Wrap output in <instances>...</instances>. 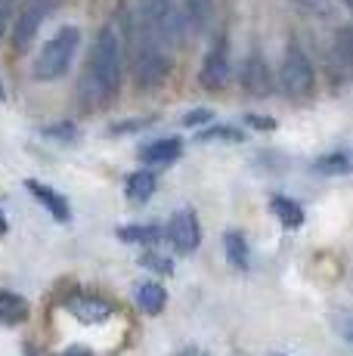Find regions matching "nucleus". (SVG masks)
I'll return each instance as SVG.
<instances>
[{"mask_svg":"<svg viewBox=\"0 0 353 356\" xmlns=\"http://www.w3.org/2000/svg\"><path fill=\"white\" fill-rule=\"evenodd\" d=\"M121 78H124V44L115 25H103L90 47L84 74H81V102L87 108L108 106L118 97Z\"/></svg>","mask_w":353,"mask_h":356,"instance_id":"f257e3e1","label":"nucleus"},{"mask_svg":"<svg viewBox=\"0 0 353 356\" xmlns=\"http://www.w3.org/2000/svg\"><path fill=\"white\" fill-rule=\"evenodd\" d=\"M131 59H133V78L142 90H155L167 81L171 74V50L152 34L146 22H142L140 10L131 19Z\"/></svg>","mask_w":353,"mask_h":356,"instance_id":"f03ea898","label":"nucleus"},{"mask_svg":"<svg viewBox=\"0 0 353 356\" xmlns=\"http://www.w3.org/2000/svg\"><path fill=\"white\" fill-rule=\"evenodd\" d=\"M78 47H81V29L78 25H63L44 47H40L38 59H35V78L50 84V81H59L65 72L72 68L74 56H78Z\"/></svg>","mask_w":353,"mask_h":356,"instance_id":"7ed1b4c3","label":"nucleus"},{"mask_svg":"<svg viewBox=\"0 0 353 356\" xmlns=\"http://www.w3.org/2000/svg\"><path fill=\"white\" fill-rule=\"evenodd\" d=\"M140 16L171 53L186 38V19H183V6L176 0H142Z\"/></svg>","mask_w":353,"mask_h":356,"instance_id":"20e7f679","label":"nucleus"},{"mask_svg":"<svg viewBox=\"0 0 353 356\" xmlns=\"http://www.w3.org/2000/svg\"><path fill=\"white\" fill-rule=\"evenodd\" d=\"M279 87L288 99H310L316 90V72L301 44H288L279 65Z\"/></svg>","mask_w":353,"mask_h":356,"instance_id":"39448f33","label":"nucleus"},{"mask_svg":"<svg viewBox=\"0 0 353 356\" xmlns=\"http://www.w3.org/2000/svg\"><path fill=\"white\" fill-rule=\"evenodd\" d=\"M59 3L63 0H25L16 22H13V47L16 50H28L35 44L38 31L44 29V22L59 10Z\"/></svg>","mask_w":353,"mask_h":356,"instance_id":"423d86ee","label":"nucleus"},{"mask_svg":"<svg viewBox=\"0 0 353 356\" xmlns=\"http://www.w3.org/2000/svg\"><path fill=\"white\" fill-rule=\"evenodd\" d=\"M229 74H233V63H229V40L227 34H217L208 47L205 59H202V72L199 81L205 90H223L229 84Z\"/></svg>","mask_w":353,"mask_h":356,"instance_id":"0eeeda50","label":"nucleus"},{"mask_svg":"<svg viewBox=\"0 0 353 356\" xmlns=\"http://www.w3.org/2000/svg\"><path fill=\"white\" fill-rule=\"evenodd\" d=\"M167 238H171L176 254H192L202 245V227H199L195 211H189V208L176 211L171 217V223H167Z\"/></svg>","mask_w":353,"mask_h":356,"instance_id":"6e6552de","label":"nucleus"},{"mask_svg":"<svg viewBox=\"0 0 353 356\" xmlns=\"http://www.w3.org/2000/svg\"><path fill=\"white\" fill-rule=\"evenodd\" d=\"M239 78H242V87H245L251 97H270V93H273V72H270L261 50L248 53V59L242 63Z\"/></svg>","mask_w":353,"mask_h":356,"instance_id":"1a4fd4ad","label":"nucleus"},{"mask_svg":"<svg viewBox=\"0 0 353 356\" xmlns=\"http://www.w3.org/2000/svg\"><path fill=\"white\" fill-rule=\"evenodd\" d=\"M65 310H69L78 323H87V325L112 319V304H106L103 298H93V294H74V298H69Z\"/></svg>","mask_w":353,"mask_h":356,"instance_id":"9d476101","label":"nucleus"},{"mask_svg":"<svg viewBox=\"0 0 353 356\" xmlns=\"http://www.w3.org/2000/svg\"><path fill=\"white\" fill-rule=\"evenodd\" d=\"M25 189H28V193L35 195L47 211H50L53 220H59V223H69L72 220V204L65 202L56 189H50L47 183H40V180H25Z\"/></svg>","mask_w":353,"mask_h":356,"instance_id":"9b49d317","label":"nucleus"},{"mask_svg":"<svg viewBox=\"0 0 353 356\" xmlns=\"http://www.w3.org/2000/svg\"><path fill=\"white\" fill-rule=\"evenodd\" d=\"M214 10L217 0H183V19H186V31L189 34H208L214 22Z\"/></svg>","mask_w":353,"mask_h":356,"instance_id":"f8f14e48","label":"nucleus"},{"mask_svg":"<svg viewBox=\"0 0 353 356\" xmlns=\"http://www.w3.org/2000/svg\"><path fill=\"white\" fill-rule=\"evenodd\" d=\"M180 155H183V143L176 136H161V140H152L140 149L142 164H174Z\"/></svg>","mask_w":353,"mask_h":356,"instance_id":"ddd939ff","label":"nucleus"},{"mask_svg":"<svg viewBox=\"0 0 353 356\" xmlns=\"http://www.w3.org/2000/svg\"><path fill=\"white\" fill-rule=\"evenodd\" d=\"M329 63L335 72L353 74V25H341L335 31V40H331L329 50Z\"/></svg>","mask_w":353,"mask_h":356,"instance_id":"4468645a","label":"nucleus"},{"mask_svg":"<svg viewBox=\"0 0 353 356\" xmlns=\"http://www.w3.org/2000/svg\"><path fill=\"white\" fill-rule=\"evenodd\" d=\"M313 170H316V174H322V177L353 174V152H347V149H335V152L319 155L316 164H313Z\"/></svg>","mask_w":353,"mask_h":356,"instance_id":"2eb2a0df","label":"nucleus"},{"mask_svg":"<svg viewBox=\"0 0 353 356\" xmlns=\"http://www.w3.org/2000/svg\"><path fill=\"white\" fill-rule=\"evenodd\" d=\"M28 319V300L19 298L16 291H0V323L19 325Z\"/></svg>","mask_w":353,"mask_h":356,"instance_id":"dca6fc26","label":"nucleus"},{"mask_svg":"<svg viewBox=\"0 0 353 356\" xmlns=\"http://www.w3.org/2000/svg\"><path fill=\"white\" fill-rule=\"evenodd\" d=\"M223 248H227V260L236 266V270H248L251 266V248H248V238L242 232L229 229L223 236Z\"/></svg>","mask_w":353,"mask_h":356,"instance_id":"f3484780","label":"nucleus"},{"mask_svg":"<svg viewBox=\"0 0 353 356\" xmlns=\"http://www.w3.org/2000/svg\"><path fill=\"white\" fill-rule=\"evenodd\" d=\"M137 304L142 307V313L149 316H158L167 304V291L161 289L158 282H140L137 285Z\"/></svg>","mask_w":353,"mask_h":356,"instance_id":"a211bd4d","label":"nucleus"},{"mask_svg":"<svg viewBox=\"0 0 353 356\" xmlns=\"http://www.w3.org/2000/svg\"><path fill=\"white\" fill-rule=\"evenodd\" d=\"M270 208H273V214L279 217L282 227L297 229V227L304 223V208L295 202V198H288V195H273V198H270Z\"/></svg>","mask_w":353,"mask_h":356,"instance_id":"6ab92c4d","label":"nucleus"},{"mask_svg":"<svg viewBox=\"0 0 353 356\" xmlns=\"http://www.w3.org/2000/svg\"><path fill=\"white\" fill-rule=\"evenodd\" d=\"M152 195H155V174L152 170H133L127 177V198L140 204V202H149Z\"/></svg>","mask_w":353,"mask_h":356,"instance_id":"aec40b11","label":"nucleus"},{"mask_svg":"<svg viewBox=\"0 0 353 356\" xmlns=\"http://www.w3.org/2000/svg\"><path fill=\"white\" fill-rule=\"evenodd\" d=\"M118 238L127 245H155L161 238V229L152 223H131V227H121Z\"/></svg>","mask_w":353,"mask_h":356,"instance_id":"412c9836","label":"nucleus"},{"mask_svg":"<svg viewBox=\"0 0 353 356\" xmlns=\"http://www.w3.org/2000/svg\"><path fill=\"white\" fill-rule=\"evenodd\" d=\"M199 140H223V143H242V130L229 127V124H217V127H208L199 134Z\"/></svg>","mask_w":353,"mask_h":356,"instance_id":"4be33fe9","label":"nucleus"},{"mask_svg":"<svg viewBox=\"0 0 353 356\" xmlns=\"http://www.w3.org/2000/svg\"><path fill=\"white\" fill-rule=\"evenodd\" d=\"M78 124L74 121H63V124H50L44 127V136H50V140H59V143H74L78 140Z\"/></svg>","mask_w":353,"mask_h":356,"instance_id":"5701e85b","label":"nucleus"},{"mask_svg":"<svg viewBox=\"0 0 353 356\" xmlns=\"http://www.w3.org/2000/svg\"><path fill=\"white\" fill-rule=\"evenodd\" d=\"M140 264L146 266V270H155V273H174V264L167 257L155 254V251H146V254L140 257Z\"/></svg>","mask_w":353,"mask_h":356,"instance_id":"b1692460","label":"nucleus"},{"mask_svg":"<svg viewBox=\"0 0 353 356\" xmlns=\"http://www.w3.org/2000/svg\"><path fill=\"white\" fill-rule=\"evenodd\" d=\"M301 13H310V16H325L329 13V0H291Z\"/></svg>","mask_w":353,"mask_h":356,"instance_id":"393cba45","label":"nucleus"},{"mask_svg":"<svg viewBox=\"0 0 353 356\" xmlns=\"http://www.w3.org/2000/svg\"><path fill=\"white\" fill-rule=\"evenodd\" d=\"M211 118H214L211 108H192V112L183 115V124L186 127H202V124H208Z\"/></svg>","mask_w":353,"mask_h":356,"instance_id":"a878e982","label":"nucleus"},{"mask_svg":"<svg viewBox=\"0 0 353 356\" xmlns=\"http://www.w3.org/2000/svg\"><path fill=\"white\" fill-rule=\"evenodd\" d=\"M152 124V118H142V121H121V124L112 127V134H131V130H142Z\"/></svg>","mask_w":353,"mask_h":356,"instance_id":"bb28decb","label":"nucleus"},{"mask_svg":"<svg viewBox=\"0 0 353 356\" xmlns=\"http://www.w3.org/2000/svg\"><path fill=\"white\" fill-rule=\"evenodd\" d=\"M245 121L251 127H257V130H273L276 127L273 118H261V115H245Z\"/></svg>","mask_w":353,"mask_h":356,"instance_id":"cd10ccee","label":"nucleus"},{"mask_svg":"<svg viewBox=\"0 0 353 356\" xmlns=\"http://www.w3.org/2000/svg\"><path fill=\"white\" fill-rule=\"evenodd\" d=\"M10 10H13V0H0V38H3L6 25H10Z\"/></svg>","mask_w":353,"mask_h":356,"instance_id":"c85d7f7f","label":"nucleus"},{"mask_svg":"<svg viewBox=\"0 0 353 356\" xmlns=\"http://www.w3.org/2000/svg\"><path fill=\"white\" fill-rule=\"evenodd\" d=\"M56 356H93V350H90V347L74 344V347H69V350H63V353H56Z\"/></svg>","mask_w":353,"mask_h":356,"instance_id":"c756f323","label":"nucleus"},{"mask_svg":"<svg viewBox=\"0 0 353 356\" xmlns=\"http://www.w3.org/2000/svg\"><path fill=\"white\" fill-rule=\"evenodd\" d=\"M176 356H208V353H205V350H199V347H183V350L176 353Z\"/></svg>","mask_w":353,"mask_h":356,"instance_id":"7c9ffc66","label":"nucleus"},{"mask_svg":"<svg viewBox=\"0 0 353 356\" xmlns=\"http://www.w3.org/2000/svg\"><path fill=\"white\" fill-rule=\"evenodd\" d=\"M6 229H10V223L3 220V211H0V236H6Z\"/></svg>","mask_w":353,"mask_h":356,"instance_id":"2f4dec72","label":"nucleus"},{"mask_svg":"<svg viewBox=\"0 0 353 356\" xmlns=\"http://www.w3.org/2000/svg\"><path fill=\"white\" fill-rule=\"evenodd\" d=\"M344 338H347V341H350V344H353V325L347 328V332H344Z\"/></svg>","mask_w":353,"mask_h":356,"instance_id":"473e14b6","label":"nucleus"},{"mask_svg":"<svg viewBox=\"0 0 353 356\" xmlns=\"http://www.w3.org/2000/svg\"><path fill=\"white\" fill-rule=\"evenodd\" d=\"M6 99V90H3V81H0V102Z\"/></svg>","mask_w":353,"mask_h":356,"instance_id":"72a5a7b5","label":"nucleus"},{"mask_svg":"<svg viewBox=\"0 0 353 356\" xmlns=\"http://www.w3.org/2000/svg\"><path fill=\"white\" fill-rule=\"evenodd\" d=\"M344 6H347V10L353 13V0H344Z\"/></svg>","mask_w":353,"mask_h":356,"instance_id":"f704fd0d","label":"nucleus"},{"mask_svg":"<svg viewBox=\"0 0 353 356\" xmlns=\"http://www.w3.org/2000/svg\"><path fill=\"white\" fill-rule=\"evenodd\" d=\"M25 356H35V353H31V347H28V350H25Z\"/></svg>","mask_w":353,"mask_h":356,"instance_id":"c9c22d12","label":"nucleus"},{"mask_svg":"<svg viewBox=\"0 0 353 356\" xmlns=\"http://www.w3.org/2000/svg\"><path fill=\"white\" fill-rule=\"evenodd\" d=\"M273 356H285V353H273Z\"/></svg>","mask_w":353,"mask_h":356,"instance_id":"e433bc0d","label":"nucleus"}]
</instances>
